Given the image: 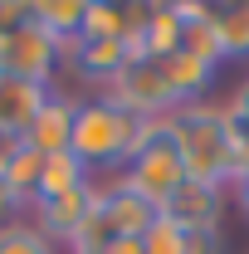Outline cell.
<instances>
[{
    "mask_svg": "<svg viewBox=\"0 0 249 254\" xmlns=\"http://www.w3.org/2000/svg\"><path fill=\"white\" fill-rule=\"evenodd\" d=\"M142 127L147 123L137 113L118 108L113 98L83 93V98H73V142H68V152L93 176H118L127 166V157L137 152V142H142Z\"/></svg>",
    "mask_w": 249,
    "mask_h": 254,
    "instance_id": "cell-1",
    "label": "cell"
},
{
    "mask_svg": "<svg viewBox=\"0 0 249 254\" xmlns=\"http://www.w3.org/2000/svg\"><path fill=\"white\" fill-rule=\"evenodd\" d=\"M171 132H176V147L186 157V176L190 181H205V186H235V127L225 118L220 103H186L171 113Z\"/></svg>",
    "mask_w": 249,
    "mask_h": 254,
    "instance_id": "cell-2",
    "label": "cell"
},
{
    "mask_svg": "<svg viewBox=\"0 0 249 254\" xmlns=\"http://www.w3.org/2000/svg\"><path fill=\"white\" fill-rule=\"evenodd\" d=\"M123 181L137 190V195H147L156 210L186 186V157H181V147H176L171 118H152V123L142 127V142H137V152L127 157Z\"/></svg>",
    "mask_w": 249,
    "mask_h": 254,
    "instance_id": "cell-3",
    "label": "cell"
},
{
    "mask_svg": "<svg viewBox=\"0 0 249 254\" xmlns=\"http://www.w3.org/2000/svg\"><path fill=\"white\" fill-rule=\"evenodd\" d=\"M59 68H63V44L39 30L34 15L25 25L0 34V78H20V83H34V88L54 93V73Z\"/></svg>",
    "mask_w": 249,
    "mask_h": 254,
    "instance_id": "cell-4",
    "label": "cell"
},
{
    "mask_svg": "<svg viewBox=\"0 0 249 254\" xmlns=\"http://www.w3.org/2000/svg\"><path fill=\"white\" fill-rule=\"evenodd\" d=\"M103 98H113L118 108L137 113L142 123H152V118H171V113H176V98H171L166 78H161V64H156V59H142V54L127 64L108 88H103Z\"/></svg>",
    "mask_w": 249,
    "mask_h": 254,
    "instance_id": "cell-5",
    "label": "cell"
},
{
    "mask_svg": "<svg viewBox=\"0 0 249 254\" xmlns=\"http://www.w3.org/2000/svg\"><path fill=\"white\" fill-rule=\"evenodd\" d=\"M93 186H98V215H103V225H108L118 240H142L156 225V215H161L147 195H137V190L123 181V171H118V176H93Z\"/></svg>",
    "mask_w": 249,
    "mask_h": 254,
    "instance_id": "cell-6",
    "label": "cell"
},
{
    "mask_svg": "<svg viewBox=\"0 0 249 254\" xmlns=\"http://www.w3.org/2000/svg\"><path fill=\"white\" fill-rule=\"evenodd\" d=\"M98 205V186L88 181L83 190H68V195H49V200H34L30 205V220L59 245V250H68V240L83 230V220L93 215Z\"/></svg>",
    "mask_w": 249,
    "mask_h": 254,
    "instance_id": "cell-7",
    "label": "cell"
},
{
    "mask_svg": "<svg viewBox=\"0 0 249 254\" xmlns=\"http://www.w3.org/2000/svg\"><path fill=\"white\" fill-rule=\"evenodd\" d=\"M220 215H225V190L205 186V181H190V176H186V186L161 205V220L181 225V230H220Z\"/></svg>",
    "mask_w": 249,
    "mask_h": 254,
    "instance_id": "cell-8",
    "label": "cell"
},
{
    "mask_svg": "<svg viewBox=\"0 0 249 254\" xmlns=\"http://www.w3.org/2000/svg\"><path fill=\"white\" fill-rule=\"evenodd\" d=\"M25 142H30L39 157H54V152H68V142H73V98L68 93H54L44 98V108H39V118L25 127Z\"/></svg>",
    "mask_w": 249,
    "mask_h": 254,
    "instance_id": "cell-9",
    "label": "cell"
},
{
    "mask_svg": "<svg viewBox=\"0 0 249 254\" xmlns=\"http://www.w3.org/2000/svg\"><path fill=\"white\" fill-rule=\"evenodd\" d=\"M161 78H166V88H171V98H176V108L205 103L210 78H215V64H205V59H195V54H186V49H176V54L161 59Z\"/></svg>",
    "mask_w": 249,
    "mask_h": 254,
    "instance_id": "cell-10",
    "label": "cell"
},
{
    "mask_svg": "<svg viewBox=\"0 0 249 254\" xmlns=\"http://www.w3.org/2000/svg\"><path fill=\"white\" fill-rule=\"evenodd\" d=\"M181 30H186L181 5H147V20H142V30H137V54L161 64L166 54L181 49Z\"/></svg>",
    "mask_w": 249,
    "mask_h": 254,
    "instance_id": "cell-11",
    "label": "cell"
},
{
    "mask_svg": "<svg viewBox=\"0 0 249 254\" xmlns=\"http://www.w3.org/2000/svg\"><path fill=\"white\" fill-rule=\"evenodd\" d=\"M181 20H186V30H181V49L186 54H195V59H205V64H225V44H220V25H215V10L210 5H181Z\"/></svg>",
    "mask_w": 249,
    "mask_h": 254,
    "instance_id": "cell-12",
    "label": "cell"
},
{
    "mask_svg": "<svg viewBox=\"0 0 249 254\" xmlns=\"http://www.w3.org/2000/svg\"><path fill=\"white\" fill-rule=\"evenodd\" d=\"M44 98H49V88H34V83H20V78H0V127L25 137V127L44 108Z\"/></svg>",
    "mask_w": 249,
    "mask_h": 254,
    "instance_id": "cell-13",
    "label": "cell"
},
{
    "mask_svg": "<svg viewBox=\"0 0 249 254\" xmlns=\"http://www.w3.org/2000/svg\"><path fill=\"white\" fill-rule=\"evenodd\" d=\"M83 10H88V0H30L34 25L44 34H54L63 49L83 34Z\"/></svg>",
    "mask_w": 249,
    "mask_h": 254,
    "instance_id": "cell-14",
    "label": "cell"
},
{
    "mask_svg": "<svg viewBox=\"0 0 249 254\" xmlns=\"http://www.w3.org/2000/svg\"><path fill=\"white\" fill-rule=\"evenodd\" d=\"M88 181H93V171L73 157V152H54V157H44V171H39V195H34V200H49V195L83 190Z\"/></svg>",
    "mask_w": 249,
    "mask_h": 254,
    "instance_id": "cell-15",
    "label": "cell"
},
{
    "mask_svg": "<svg viewBox=\"0 0 249 254\" xmlns=\"http://www.w3.org/2000/svg\"><path fill=\"white\" fill-rule=\"evenodd\" d=\"M0 254H59V245L25 215V220H15V225L0 230Z\"/></svg>",
    "mask_w": 249,
    "mask_h": 254,
    "instance_id": "cell-16",
    "label": "cell"
},
{
    "mask_svg": "<svg viewBox=\"0 0 249 254\" xmlns=\"http://www.w3.org/2000/svg\"><path fill=\"white\" fill-rule=\"evenodd\" d=\"M215 25H220L225 59H249V0L230 5V10H215Z\"/></svg>",
    "mask_w": 249,
    "mask_h": 254,
    "instance_id": "cell-17",
    "label": "cell"
},
{
    "mask_svg": "<svg viewBox=\"0 0 249 254\" xmlns=\"http://www.w3.org/2000/svg\"><path fill=\"white\" fill-rule=\"evenodd\" d=\"M39 171H44V157L34 152L30 142H25V152L5 166V181L15 186V195L25 200V205H34V195H39Z\"/></svg>",
    "mask_w": 249,
    "mask_h": 254,
    "instance_id": "cell-18",
    "label": "cell"
},
{
    "mask_svg": "<svg viewBox=\"0 0 249 254\" xmlns=\"http://www.w3.org/2000/svg\"><path fill=\"white\" fill-rule=\"evenodd\" d=\"M142 254H186V230L156 215V225L142 235Z\"/></svg>",
    "mask_w": 249,
    "mask_h": 254,
    "instance_id": "cell-19",
    "label": "cell"
},
{
    "mask_svg": "<svg viewBox=\"0 0 249 254\" xmlns=\"http://www.w3.org/2000/svg\"><path fill=\"white\" fill-rule=\"evenodd\" d=\"M220 108H225V118L235 127V137H249V78H240V88L225 98Z\"/></svg>",
    "mask_w": 249,
    "mask_h": 254,
    "instance_id": "cell-20",
    "label": "cell"
},
{
    "mask_svg": "<svg viewBox=\"0 0 249 254\" xmlns=\"http://www.w3.org/2000/svg\"><path fill=\"white\" fill-rule=\"evenodd\" d=\"M25 215H30V205L15 195V186H10V181H5V171H0V230H5V225H15V220H25Z\"/></svg>",
    "mask_w": 249,
    "mask_h": 254,
    "instance_id": "cell-21",
    "label": "cell"
},
{
    "mask_svg": "<svg viewBox=\"0 0 249 254\" xmlns=\"http://www.w3.org/2000/svg\"><path fill=\"white\" fill-rule=\"evenodd\" d=\"M186 254H225L220 230H186Z\"/></svg>",
    "mask_w": 249,
    "mask_h": 254,
    "instance_id": "cell-22",
    "label": "cell"
},
{
    "mask_svg": "<svg viewBox=\"0 0 249 254\" xmlns=\"http://www.w3.org/2000/svg\"><path fill=\"white\" fill-rule=\"evenodd\" d=\"M20 152H25V137H20V132H5V127H0V171H5L10 161L20 157Z\"/></svg>",
    "mask_w": 249,
    "mask_h": 254,
    "instance_id": "cell-23",
    "label": "cell"
},
{
    "mask_svg": "<svg viewBox=\"0 0 249 254\" xmlns=\"http://www.w3.org/2000/svg\"><path fill=\"white\" fill-rule=\"evenodd\" d=\"M249 176V137H240L235 142V181H245Z\"/></svg>",
    "mask_w": 249,
    "mask_h": 254,
    "instance_id": "cell-24",
    "label": "cell"
},
{
    "mask_svg": "<svg viewBox=\"0 0 249 254\" xmlns=\"http://www.w3.org/2000/svg\"><path fill=\"white\" fill-rule=\"evenodd\" d=\"M98 254H142V240H118V245H108Z\"/></svg>",
    "mask_w": 249,
    "mask_h": 254,
    "instance_id": "cell-25",
    "label": "cell"
},
{
    "mask_svg": "<svg viewBox=\"0 0 249 254\" xmlns=\"http://www.w3.org/2000/svg\"><path fill=\"white\" fill-rule=\"evenodd\" d=\"M235 205L245 210V220H249V176H245V181H235Z\"/></svg>",
    "mask_w": 249,
    "mask_h": 254,
    "instance_id": "cell-26",
    "label": "cell"
}]
</instances>
